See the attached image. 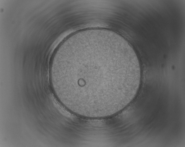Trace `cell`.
<instances>
[{
  "label": "cell",
  "instance_id": "cell-1",
  "mask_svg": "<svg viewBox=\"0 0 185 147\" xmlns=\"http://www.w3.org/2000/svg\"><path fill=\"white\" fill-rule=\"evenodd\" d=\"M74 50L73 67L57 66L52 72L56 82L66 83L68 100L95 107L117 99L134 76L130 66L111 48L85 45Z\"/></svg>",
  "mask_w": 185,
  "mask_h": 147
}]
</instances>
